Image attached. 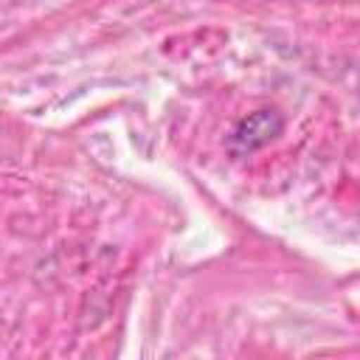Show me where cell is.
Wrapping results in <instances>:
<instances>
[{
    "label": "cell",
    "instance_id": "6da1fadb",
    "mask_svg": "<svg viewBox=\"0 0 360 360\" xmlns=\"http://www.w3.org/2000/svg\"><path fill=\"white\" fill-rule=\"evenodd\" d=\"M284 132V118L273 107H262L248 112L245 118L236 121V127L228 135V152L233 158H250L253 152L264 149Z\"/></svg>",
    "mask_w": 360,
    "mask_h": 360
}]
</instances>
